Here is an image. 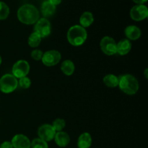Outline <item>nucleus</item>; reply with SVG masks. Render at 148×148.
<instances>
[{
	"label": "nucleus",
	"instance_id": "20e7f679",
	"mask_svg": "<svg viewBox=\"0 0 148 148\" xmlns=\"http://www.w3.org/2000/svg\"><path fill=\"white\" fill-rule=\"evenodd\" d=\"M18 79L12 74H6L0 78V90L6 94L11 93L17 89Z\"/></svg>",
	"mask_w": 148,
	"mask_h": 148
},
{
	"label": "nucleus",
	"instance_id": "a211bd4d",
	"mask_svg": "<svg viewBox=\"0 0 148 148\" xmlns=\"http://www.w3.org/2000/svg\"><path fill=\"white\" fill-rule=\"evenodd\" d=\"M94 17L93 14L90 12H85L82 14L79 18V23L80 26L85 28V27H90L93 23Z\"/></svg>",
	"mask_w": 148,
	"mask_h": 148
},
{
	"label": "nucleus",
	"instance_id": "6e6552de",
	"mask_svg": "<svg viewBox=\"0 0 148 148\" xmlns=\"http://www.w3.org/2000/svg\"><path fill=\"white\" fill-rule=\"evenodd\" d=\"M62 59V54L56 50H49L43 53L42 63L46 66H53L59 63Z\"/></svg>",
	"mask_w": 148,
	"mask_h": 148
},
{
	"label": "nucleus",
	"instance_id": "f8f14e48",
	"mask_svg": "<svg viewBox=\"0 0 148 148\" xmlns=\"http://www.w3.org/2000/svg\"><path fill=\"white\" fill-rule=\"evenodd\" d=\"M55 143L59 147H65L70 143V137L66 132L63 131L57 132L54 136Z\"/></svg>",
	"mask_w": 148,
	"mask_h": 148
},
{
	"label": "nucleus",
	"instance_id": "f03ea898",
	"mask_svg": "<svg viewBox=\"0 0 148 148\" xmlns=\"http://www.w3.org/2000/svg\"><path fill=\"white\" fill-rule=\"evenodd\" d=\"M118 86L127 95H134L138 92L140 88L137 78L130 74H125L119 77Z\"/></svg>",
	"mask_w": 148,
	"mask_h": 148
},
{
	"label": "nucleus",
	"instance_id": "f257e3e1",
	"mask_svg": "<svg viewBox=\"0 0 148 148\" xmlns=\"http://www.w3.org/2000/svg\"><path fill=\"white\" fill-rule=\"evenodd\" d=\"M17 15L19 21L25 25L35 24L40 19L38 10L30 4L22 5L17 10Z\"/></svg>",
	"mask_w": 148,
	"mask_h": 148
},
{
	"label": "nucleus",
	"instance_id": "dca6fc26",
	"mask_svg": "<svg viewBox=\"0 0 148 148\" xmlns=\"http://www.w3.org/2000/svg\"><path fill=\"white\" fill-rule=\"evenodd\" d=\"M40 11L45 18L51 17L56 12V6L52 4L48 1H44L40 7Z\"/></svg>",
	"mask_w": 148,
	"mask_h": 148
},
{
	"label": "nucleus",
	"instance_id": "4be33fe9",
	"mask_svg": "<svg viewBox=\"0 0 148 148\" xmlns=\"http://www.w3.org/2000/svg\"><path fill=\"white\" fill-rule=\"evenodd\" d=\"M51 126L56 132H61L66 127V122H65V120L63 119L58 118L56 119L53 121Z\"/></svg>",
	"mask_w": 148,
	"mask_h": 148
},
{
	"label": "nucleus",
	"instance_id": "bb28decb",
	"mask_svg": "<svg viewBox=\"0 0 148 148\" xmlns=\"http://www.w3.org/2000/svg\"><path fill=\"white\" fill-rule=\"evenodd\" d=\"M48 1H49L50 3H51L52 4H53L54 6L59 5L61 2H62V0H47Z\"/></svg>",
	"mask_w": 148,
	"mask_h": 148
},
{
	"label": "nucleus",
	"instance_id": "0eeeda50",
	"mask_svg": "<svg viewBox=\"0 0 148 148\" xmlns=\"http://www.w3.org/2000/svg\"><path fill=\"white\" fill-rule=\"evenodd\" d=\"M101 51L108 56H112L116 53V42L110 36H105L100 42Z\"/></svg>",
	"mask_w": 148,
	"mask_h": 148
},
{
	"label": "nucleus",
	"instance_id": "1a4fd4ad",
	"mask_svg": "<svg viewBox=\"0 0 148 148\" xmlns=\"http://www.w3.org/2000/svg\"><path fill=\"white\" fill-rule=\"evenodd\" d=\"M148 9L145 4H137L130 10V17L134 21H142L147 17Z\"/></svg>",
	"mask_w": 148,
	"mask_h": 148
},
{
	"label": "nucleus",
	"instance_id": "b1692460",
	"mask_svg": "<svg viewBox=\"0 0 148 148\" xmlns=\"http://www.w3.org/2000/svg\"><path fill=\"white\" fill-rule=\"evenodd\" d=\"M18 85L23 89H27L31 85V80L27 76L23 77L18 79Z\"/></svg>",
	"mask_w": 148,
	"mask_h": 148
},
{
	"label": "nucleus",
	"instance_id": "4468645a",
	"mask_svg": "<svg viewBox=\"0 0 148 148\" xmlns=\"http://www.w3.org/2000/svg\"><path fill=\"white\" fill-rule=\"evenodd\" d=\"M124 33L127 36V39L136 40L141 36V30L136 25H129L125 28Z\"/></svg>",
	"mask_w": 148,
	"mask_h": 148
},
{
	"label": "nucleus",
	"instance_id": "ddd939ff",
	"mask_svg": "<svg viewBox=\"0 0 148 148\" xmlns=\"http://www.w3.org/2000/svg\"><path fill=\"white\" fill-rule=\"evenodd\" d=\"M132 49V43L127 38L121 39L119 42L116 43V53L121 56H124L130 53Z\"/></svg>",
	"mask_w": 148,
	"mask_h": 148
},
{
	"label": "nucleus",
	"instance_id": "a878e982",
	"mask_svg": "<svg viewBox=\"0 0 148 148\" xmlns=\"http://www.w3.org/2000/svg\"><path fill=\"white\" fill-rule=\"evenodd\" d=\"M0 148H13V146L11 142L4 141L0 145Z\"/></svg>",
	"mask_w": 148,
	"mask_h": 148
},
{
	"label": "nucleus",
	"instance_id": "aec40b11",
	"mask_svg": "<svg viewBox=\"0 0 148 148\" xmlns=\"http://www.w3.org/2000/svg\"><path fill=\"white\" fill-rule=\"evenodd\" d=\"M41 38H42L38 34H37L35 32H33L29 36L27 43H28V45L30 47L36 48L40 45V42H41Z\"/></svg>",
	"mask_w": 148,
	"mask_h": 148
},
{
	"label": "nucleus",
	"instance_id": "9d476101",
	"mask_svg": "<svg viewBox=\"0 0 148 148\" xmlns=\"http://www.w3.org/2000/svg\"><path fill=\"white\" fill-rule=\"evenodd\" d=\"M56 132L53 128L51 124H44L40 126L38 130V138L44 140L46 143L53 140Z\"/></svg>",
	"mask_w": 148,
	"mask_h": 148
},
{
	"label": "nucleus",
	"instance_id": "5701e85b",
	"mask_svg": "<svg viewBox=\"0 0 148 148\" xmlns=\"http://www.w3.org/2000/svg\"><path fill=\"white\" fill-rule=\"evenodd\" d=\"M30 148H49V145L44 140L40 138H36L31 141Z\"/></svg>",
	"mask_w": 148,
	"mask_h": 148
},
{
	"label": "nucleus",
	"instance_id": "7ed1b4c3",
	"mask_svg": "<svg viewBox=\"0 0 148 148\" xmlns=\"http://www.w3.org/2000/svg\"><path fill=\"white\" fill-rule=\"evenodd\" d=\"M67 40L72 46H82L88 38V33L85 28L79 25H75L69 27L67 31Z\"/></svg>",
	"mask_w": 148,
	"mask_h": 148
},
{
	"label": "nucleus",
	"instance_id": "cd10ccee",
	"mask_svg": "<svg viewBox=\"0 0 148 148\" xmlns=\"http://www.w3.org/2000/svg\"><path fill=\"white\" fill-rule=\"evenodd\" d=\"M134 3L137 4H144L147 1V0H133Z\"/></svg>",
	"mask_w": 148,
	"mask_h": 148
},
{
	"label": "nucleus",
	"instance_id": "6ab92c4d",
	"mask_svg": "<svg viewBox=\"0 0 148 148\" xmlns=\"http://www.w3.org/2000/svg\"><path fill=\"white\" fill-rule=\"evenodd\" d=\"M103 83L108 88H116L119 85V77L108 74L103 77Z\"/></svg>",
	"mask_w": 148,
	"mask_h": 148
},
{
	"label": "nucleus",
	"instance_id": "412c9836",
	"mask_svg": "<svg viewBox=\"0 0 148 148\" xmlns=\"http://www.w3.org/2000/svg\"><path fill=\"white\" fill-rule=\"evenodd\" d=\"M10 14V8L4 1H0V20H5Z\"/></svg>",
	"mask_w": 148,
	"mask_h": 148
},
{
	"label": "nucleus",
	"instance_id": "2eb2a0df",
	"mask_svg": "<svg viewBox=\"0 0 148 148\" xmlns=\"http://www.w3.org/2000/svg\"><path fill=\"white\" fill-rule=\"evenodd\" d=\"M92 137L88 132H84L80 134L77 140L78 148H90L92 145Z\"/></svg>",
	"mask_w": 148,
	"mask_h": 148
},
{
	"label": "nucleus",
	"instance_id": "c85d7f7f",
	"mask_svg": "<svg viewBox=\"0 0 148 148\" xmlns=\"http://www.w3.org/2000/svg\"><path fill=\"white\" fill-rule=\"evenodd\" d=\"M147 72H148V69H145V77L146 79H147L148 78V75H147Z\"/></svg>",
	"mask_w": 148,
	"mask_h": 148
},
{
	"label": "nucleus",
	"instance_id": "39448f33",
	"mask_svg": "<svg viewBox=\"0 0 148 148\" xmlns=\"http://www.w3.org/2000/svg\"><path fill=\"white\" fill-rule=\"evenodd\" d=\"M30 64L25 60H19L14 64L12 69V75L15 77L17 79L26 77L30 72Z\"/></svg>",
	"mask_w": 148,
	"mask_h": 148
},
{
	"label": "nucleus",
	"instance_id": "f3484780",
	"mask_svg": "<svg viewBox=\"0 0 148 148\" xmlns=\"http://www.w3.org/2000/svg\"><path fill=\"white\" fill-rule=\"evenodd\" d=\"M61 70L66 76H71L74 74L75 70V66L73 62L69 59L64 60L61 65Z\"/></svg>",
	"mask_w": 148,
	"mask_h": 148
},
{
	"label": "nucleus",
	"instance_id": "423d86ee",
	"mask_svg": "<svg viewBox=\"0 0 148 148\" xmlns=\"http://www.w3.org/2000/svg\"><path fill=\"white\" fill-rule=\"evenodd\" d=\"M34 32L38 34L41 38L49 36L51 32V25L49 20L45 17L39 19L35 23Z\"/></svg>",
	"mask_w": 148,
	"mask_h": 148
},
{
	"label": "nucleus",
	"instance_id": "9b49d317",
	"mask_svg": "<svg viewBox=\"0 0 148 148\" xmlns=\"http://www.w3.org/2000/svg\"><path fill=\"white\" fill-rule=\"evenodd\" d=\"M13 148H30L31 141L27 136L22 134H15L11 140Z\"/></svg>",
	"mask_w": 148,
	"mask_h": 148
},
{
	"label": "nucleus",
	"instance_id": "393cba45",
	"mask_svg": "<svg viewBox=\"0 0 148 148\" xmlns=\"http://www.w3.org/2000/svg\"><path fill=\"white\" fill-rule=\"evenodd\" d=\"M43 55V51H42L41 50H40V49H35V50H33V51L31 52V53H30L31 57L36 61L41 60Z\"/></svg>",
	"mask_w": 148,
	"mask_h": 148
},
{
	"label": "nucleus",
	"instance_id": "c756f323",
	"mask_svg": "<svg viewBox=\"0 0 148 148\" xmlns=\"http://www.w3.org/2000/svg\"><path fill=\"white\" fill-rule=\"evenodd\" d=\"M1 62H2V59H1V56H0V66H1Z\"/></svg>",
	"mask_w": 148,
	"mask_h": 148
}]
</instances>
